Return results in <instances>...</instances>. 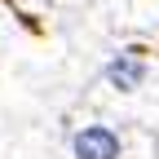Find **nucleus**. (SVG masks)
<instances>
[{
    "instance_id": "nucleus-1",
    "label": "nucleus",
    "mask_w": 159,
    "mask_h": 159,
    "mask_svg": "<svg viewBox=\"0 0 159 159\" xmlns=\"http://www.w3.org/2000/svg\"><path fill=\"white\" fill-rule=\"evenodd\" d=\"M97 84L106 89V97L124 106H137L142 102V115L155 119L159 115V57L142 44H119L102 71H97Z\"/></svg>"
},
{
    "instance_id": "nucleus-2",
    "label": "nucleus",
    "mask_w": 159,
    "mask_h": 159,
    "mask_svg": "<svg viewBox=\"0 0 159 159\" xmlns=\"http://www.w3.org/2000/svg\"><path fill=\"white\" fill-rule=\"evenodd\" d=\"M66 146L71 159H133V133L119 119H84L71 128Z\"/></svg>"
},
{
    "instance_id": "nucleus-3",
    "label": "nucleus",
    "mask_w": 159,
    "mask_h": 159,
    "mask_svg": "<svg viewBox=\"0 0 159 159\" xmlns=\"http://www.w3.org/2000/svg\"><path fill=\"white\" fill-rule=\"evenodd\" d=\"M119 22H159V0H102Z\"/></svg>"
},
{
    "instance_id": "nucleus-4",
    "label": "nucleus",
    "mask_w": 159,
    "mask_h": 159,
    "mask_svg": "<svg viewBox=\"0 0 159 159\" xmlns=\"http://www.w3.org/2000/svg\"><path fill=\"white\" fill-rule=\"evenodd\" d=\"M27 5H40V9H62V5H84V0H27Z\"/></svg>"
}]
</instances>
